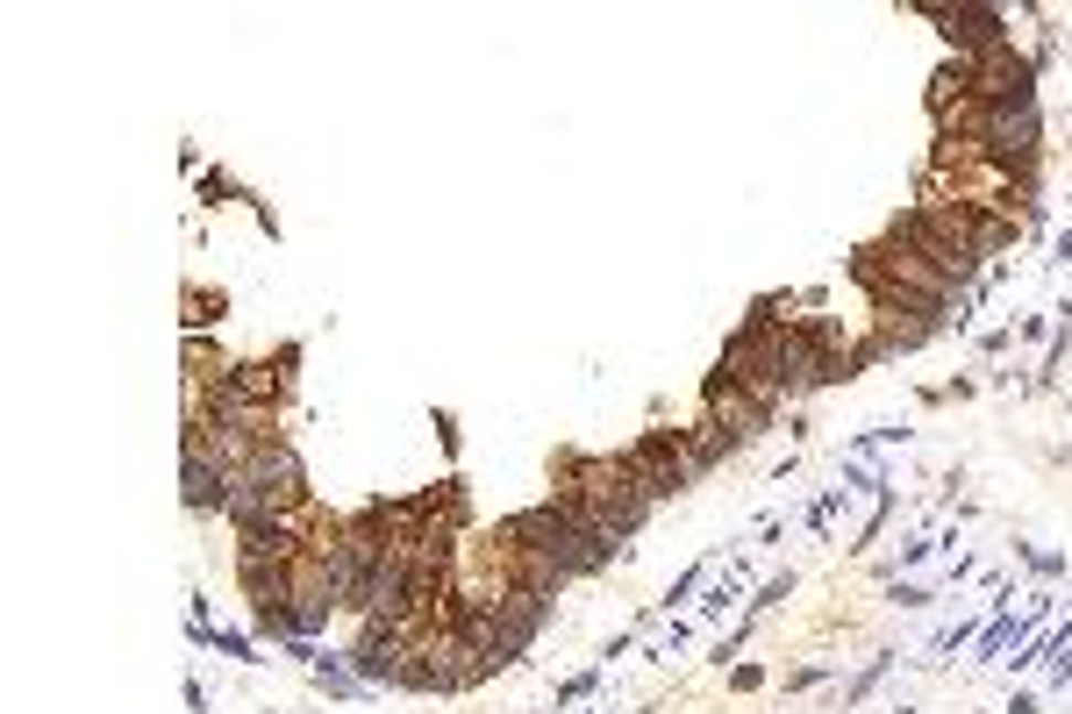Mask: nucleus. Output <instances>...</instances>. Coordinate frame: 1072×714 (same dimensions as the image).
<instances>
[{
	"mask_svg": "<svg viewBox=\"0 0 1072 714\" xmlns=\"http://www.w3.org/2000/svg\"><path fill=\"white\" fill-rule=\"evenodd\" d=\"M493 543H508V551H522V557H543V565H551L565 586L572 579H601L608 565H623V557H629V543H615L608 529H601L580 500H565V493L501 514V522H493Z\"/></svg>",
	"mask_w": 1072,
	"mask_h": 714,
	"instance_id": "nucleus-1",
	"label": "nucleus"
},
{
	"mask_svg": "<svg viewBox=\"0 0 1072 714\" xmlns=\"http://www.w3.org/2000/svg\"><path fill=\"white\" fill-rule=\"evenodd\" d=\"M558 493L580 500V508L594 514V522L608 529L615 543H629V536H637V529L658 514V500L644 493L637 479H629L623 450H608V458H565V465H558Z\"/></svg>",
	"mask_w": 1072,
	"mask_h": 714,
	"instance_id": "nucleus-2",
	"label": "nucleus"
},
{
	"mask_svg": "<svg viewBox=\"0 0 1072 714\" xmlns=\"http://www.w3.org/2000/svg\"><path fill=\"white\" fill-rule=\"evenodd\" d=\"M880 243H894L901 257H915V265H930V271H944L951 286H958V294H973L979 279H987V265H979L973 251H965V243H951L937 222L923 215V207H901L894 222H887V236Z\"/></svg>",
	"mask_w": 1072,
	"mask_h": 714,
	"instance_id": "nucleus-3",
	"label": "nucleus"
},
{
	"mask_svg": "<svg viewBox=\"0 0 1072 714\" xmlns=\"http://www.w3.org/2000/svg\"><path fill=\"white\" fill-rule=\"evenodd\" d=\"M179 500H187V514H222L230 508V465L215 458V444H208V422H179Z\"/></svg>",
	"mask_w": 1072,
	"mask_h": 714,
	"instance_id": "nucleus-4",
	"label": "nucleus"
},
{
	"mask_svg": "<svg viewBox=\"0 0 1072 714\" xmlns=\"http://www.w3.org/2000/svg\"><path fill=\"white\" fill-rule=\"evenodd\" d=\"M623 465H629V479L644 486V493L666 508L672 493H687V486H701V472H693V458H687V436L679 429H651V436H637V444L623 450Z\"/></svg>",
	"mask_w": 1072,
	"mask_h": 714,
	"instance_id": "nucleus-5",
	"label": "nucleus"
},
{
	"mask_svg": "<svg viewBox=\"0 0 1072 714\" xmlns=\"http://www.w3.org/2000/svg\"><path fill=\"white\" fill-rule=\"evenodd\" d=\"M407 650H415V643H401V636L380 629V621H351V643H343V658H351V672L365 679L372 693H401Z\"/></svg>",
	"mask_w": 1072,
	"mask_h": 714,
	"instance_id": "nucleus-6",
	"label": "nucleus"
},
{
	"mask_svg": "<svg viewBox=\"0 0 1072 714\" xmlns=\"http://www.w3.org/2000/svg\"><path fill=\"white\" fill-rule=\"evenodd\" d=\"M708 415H715L722 429L736 436V444H758V436H773V429H779V415H773V407H765V401H751L744 386H730L722 372H708Z\"/></svg>",
	"mask_w": 1072,
	"mask_h": 714,
	"instance_id": "nucleus-7",
	"label": "nucleus"
},
{
	"mask_svg": "<svg viewBox=\"0 0 1072 714\" xmlns=\"http://www.w3.org/2000/svg\"><path fill=\"white\" fill-rule=\"evenodd\" d=\"M258 486H272L279 500H294V508H308V465H300V450H294V436H272V444L251 450V465H244Z\"/></svg>",
	"mask_w": 1072,
	"mask_h": 714,
	"instance_id": "nucleus-8",
	"label": "nucleus"
},
{
	"mask_svg": "<svg viewBox=\"0 0 1072 714\" xmlns=\"http://www.w3.org/2000/svg\"><path fill=\"white\" fill-rule=\"evenodd\" d=\"M679 436H687V458H693V472H701V479L715 472V465H730L736 450H744V444H736V436H730V429L715 422V415H701L693 429H679Z\"/></svg>",
	"mask_w": 1072,
	"mask_h": 714,
	"instance_id": "nucleus-9",
	"label": "nucleus"
},
{
	"mask_svg": "<svg viewBox=\"0 0 1072 714\" xmlns=\"http://www.w3.org/2000/svg\"><path fill=\"white\" fill-rule=\"evenodd\" d=\"M308 679L329 693V701H372V686L351 672V658L343 650H315V664H308Z\"/></svg>",
	"mask_w": 1072,
	"mask_h": 714,
	"instance_id": "nucleus-10",
	"label": "nucleus"
},
{
	"mask_svg": "<svg viewBox=\"0 0 1072 714\" xmlns=\"http://www.w3.org/2000/svg\"><path fill=\"white\" fill-rule=\"evenodd\" d=\"M179 364H187V379H193V386H222L236 358L222 351L215 337H187V343H179Z\"/></svg>",
	"mask_w": 1072,
	"mask_h": 714,
	"instance_id": "nucleus-11",
	"label": "nucleus"
},
{
	"mask_svg": "<svg viewBox=\"0 0 1072 714\" xmlns=\"http://www.w3.org/2000/svg\"><path fill=\"white\" fill-rule=\"evenodd\" d=\"M736 600H744V572H722V579L701 586V600H693V621H722Z\"/></svg>",
	"mask_w": 1072,
	"mask_h": 714,
	"instance_id": "nucleus-12",
	"label": "nucleus"
},
{
	"mask_svg": "<svg viewBox=\"0 0 1072 714\" xmlns=\"http://www.w3.org/2000/svg\"><path fill=\"white\" fill-rule=\"evenodd\" d=\"M179 308H187V315H179V322H187V337H208V329L230 315V300L208 294V286H187V300H179Z\"/></svg>",
	"mask_w": 1072,
	"mask_h": 714,
	"instance_id": "nucleus-13",
	"label": "nucleus"
},
{
	"mask_svg": "<svg viewBox=\"0 0 1072 714\" xmlns=\"http://www.w3.org/2000/svg\"><path fill=\"white\" fill-rule=\"evenodd\" d=\"M208 650H215V658H236V664H265L258 636H251V629H222V621H215V643H208Z\"/></svg>",
	"mask_w": 1072,
	"mask_h": 714,
	"instance_id": "nucleus-14",
	"label": "nucleus"
},
{
	"mask_svg": "<svg viewBox=\"0 0 1072 714\" xmlns=\"http://www.w3.org/2000/svg\"><path fill=\"white\" fill-rule=\"evenodd\" d=\"M843 508H851V493H843V486H829V493L822 500H815V508H808V536H829V529H837V514Z\"/></svg>",
	"mask_w": 1072,
	"mask_h": 714,
	"instance_id": "nucleus-15",
	"label": "nucleus"
},
{
	"mask_svg": "<svg viewBox=\"0 0 1072 714\" xmlns=\"http://www.w3.org/2000/svg\"><path fill=\"white\" fill-rule=\"evenodd\" d=\"M201 201H208V207H215V201H251V193H244V187H236V179H230V172H201ZM251 207H258V201H251ZM258 215H265V207H258Z\"/></svg>",
	"mask_w": 1072,
	"mask_h": 714,
	"instance_id": "nucleus-16",
	"label": "nucleus"
},
{
	"mask_svg": "<svg viewBox=\"0 0 1072 714\" xmlns=\"http://www.w3.org/2000/svg\"><path fill=\"white\" fill-rule=\"evenodd\" d=\"M794 586H802L794 572H779V579H765V586H758V600H751V615H773V607H787V600H794Z\"/></svg>",
	"mask_w": 1072,
	"mask_h": 714,
	"instance_id": "nucleus-17",
	"label": "nucleus"
},
{
	"mask_svg": "<svg viewBox=\"0 0 1072 714\" xmlns=\"http://www.w3.org/2000/svg\"><path fill=\"white\" fill-rule=\"evenodd\" d=\"M887 672H894V658H887V650H880V658H872V664H866V672H858V679H843V701H866V693L880 686Z\"/></svg>",
	"mask_w": 1072,
	"mask_h": 714,
	"instance_id": "nucleus-18",
	"label": "nucleus"
},
{
	"mask_svg": "<svg viewBox=\"0 0 1072 714\" xmlns=\"http://www.w3.org/2000/svg\"><path fill=\"white\" fill-rule=\"evenodd\" d=\"M1016 557H1022L1030 572H1044V579H1059V572H1065V557H1059V551H1030V543H1016Z\"/></svg>",
	"mask_w": 1072,
	"mask_h": 714,
	"instance_id": "nucleus-19",
	"label": "nucleus"
},
{
	"mask_svg": "<svg viewBox=\"0 0 1072 714\" xmlns=\"http://www.w3.org/2000/svg\"><path fill=\"white\" fill-rule=\"evenodd\" d=\"M601 686V664L594 672H580V679H565V686H558V707H572V701H586V693Z\"/></svg>",
	"mask_w": 1072,
	"mask_h": 714,
	"instance_id": "nucleus-20",
	"label": "nucleus"
},
{
	"mask_svg": "<svg viewBox=\"0 0 1072 714\" xmlns=\"http://www.w3.org/2000/svg\"><path fill=\"white\" fill-rule=\"evenodd\" d=\"M894 600H901V607H930V600H937V586H923V579H894Z\"/></svg>",
	"mask_w": 1072,
	"mask_h": 714,
	"instance_id": "nucleus-21",
	"label": "nucleus"
},
{
	"mask_svg": "<svg viewBox=\"0 0 1072 714\" xmlns=\"http://www.w3.org/2000/svg\"><path fill=\"white\" fill-rule=\"evenodd\" d=\"M1044 686H1051V693L1072 686V658H1051V664H1044Z\"/></svg>",
	"mask_w": 1072,
	"mask_h": 714,
	"instance_id": "nucleus-22",
	"label": "nucleus"
},
{
	"mask_svg": "<svg viewBox=\"0 0 1072 714\" xmlns=\"http://www.w3.org/2000/svg\"><path fill=\"white\" fill-rule=\"evenodd\" d=\"M187 714H215V701H208L201 679H187Z\"/></svg>",
	"mask_w": 1072,
	"mask_h": 714,
	"instance_id": "nucleus-23",
	"label": "nucleus"
},
{
	"mask_svg": "<svg viewBox=\"0 0 1072 714\" xmlns=\"http://www.w3.org/2000/svg\"><path fill=\"white\" fill-rule=\"evenodd\" d=\"M1051 257H1059V265L1072 271V230H1059V236H1051Z\"/></svg>",
	"mask_w": 1072,
	"mask_h": 714,
	"instance_id": "nucleus-24",
	"label": "nucleus"
},
{
	"mask_svg": "<svg viewBox=\"0 0 1072 714\" xmlns=\"http://www.w3.org/2000/svg\"><path fill=\"white\" fill-rule=\"evenodd\" d=\"M1001 714H1037V693H1016V701H1008Z\"/></svg>",
	"mask_w": 1072,
	"mask_h": 714,
	"instance_id": "nucleus-25",
	"label": "nucleus"
}]
</instances>
